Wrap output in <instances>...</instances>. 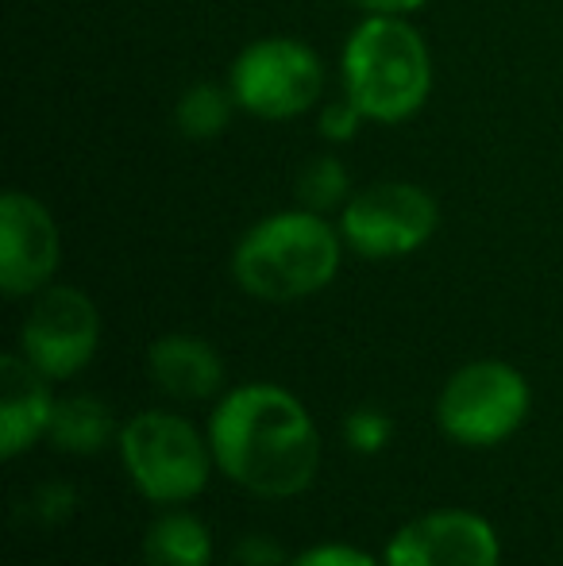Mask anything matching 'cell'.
I'll return each instance as SVG.
<instances>
[{
  "label": "cell",
  "mask_w": 563,
  "mask_h": 566,
  "mask_svg": "<svg viewBox=\"0 0 563 566\" xmlns=\"http://www.w3.org/2000/svg\"><path fill=\"white\" fill-rule=\"evenodd\" d=\"M363 127H367V116H363V108L347 93H336V97L321 101V108H316V135L324 143H332V147L352 143Z\"/></svg>",
  "instance_id": "cell-17"
},
{
  "label": "cell",
  "mask_w": 563,
  "mask_h": 566,
  "mask_svg": "<svg viewBox=\"0 0 563 566\" xmlns=\"http://www.w3.org/2000/svg\"><path fill=\"white\" fill-rule=\"evenodd\" d=\"M74 505H77V493L62 482H46L43 490H35V497H31V509H35L39 521H46V524L66 521V516L74 513Z\"/></svg>",
  "instance_id": "cell-20"
},
{
  "label": "cell",
  "mask_w": 563,
  "mask_h": 566,
  "mask_svg": "<svg viewBox=\"0 0 563 566\" xmlns=\"http://www.w3.org/2000/svg\"><path fill=\"white\" fill-rule=\"evenodd\" d=\"M502 544L487 516L436 509L402 524L386 544V566H498Z\"/></svg>",
  "instance_id": "cell-10"
},
{
  "label": "cell",
  "mask_w": 563,
  "mask_h": 566,
  "mask_svg": "<svg viewBox=\"0 0 563 566\" xmlns=\"http://www.w3.org/2000/svg\"><path fill=\"white\" fill-rule=\"evenodd\" d=\"M359 15H417L428 0H344Z\"/></svg>",
  "instance_id": "cell-21"
},
{
  "label": "cell",
  "mask_w": 563,
  "mask_h": 566,
  "mask_svg": "<svg viewBox=\"0 0 563 566\" xmlns=\"http://www.w3.org/2000/svg\"><path fill=\"white\" fill-rule=\"evenodd\" d=\"M143 563L147 566H209L212 536L197 516L163 513L143 536Z\"/></svg>",
  "instance_id": "cell-13"
},
{
  "label": "cell",
  "mask_w": 563,
  "mask_h": 566,
  "mask_svg": "<svg viewBox=\"0 0 563 566\" xmlns=\"http://www.w3.org/2000/svg\"><path fill=\"white\" fill-rule=\"evenodd\" d=\"M352 193H355L352 174L329 150L309 158L298 170V181H293V201L309 212H321V217H340V209H344Z\"/></svg>",
  "instance_id": "cell-16"
},
{
  "label": "cell",
  "mask_w": 563,
  "mask_h": 566,
  "mask_svg": "<svg viewBox=\"0 0 563 566\" xmlns=\"http://www.w3.org/2000/svg\"><path fill=\"white\" fill-rule=\"evenodd\" d=\"M290 566H386L375 555L359 552L352 544H316L309 552H301Z\"/></svg>",
  "instance_id": "cell-19"
},
{
  "label": "cell",
  "mask_w": 563,
  "mask_h": 566,
  "mask_svg": "<svg viewBox=\"0 0 563 566\" xmlns=\"http://www.w3.org/2000/svg\"><path fill=\"white\" fill-rule=\"evenodd\" d=\"M347 251L386 262L417 254L440 228V205L417 181L386 178L359 186L336 217Z\"/></svg>",
  "instance_id": "cell-7"
},
{
  "label": "cell",
  "mask_w": 563,
  "mask_h": 566,
  "mask_svg": "<svg viewBox=\"0 0 563 566\" xmlns=\"http://www.w3.org/2000/svg\"><path fill=\"white\" fill-rule=\"evenodd\" d=\"M209 448L217 467L259 497H298L321 467L313 417L274 381H251L220 397L209 417Z\"/></svg>",
  "instance_id": "cell-1"
},
{
  "label": "cell",
  "mask_w": 563,
  "mask_h": 566,
  "mask_svg": "<svg viewBox=\"0 0 563 566\" xmlns=\"http://www.w3.org/2000/svg\"><path fill=\"white\" fill-rule=\"evenodd\" d=\"M236 108L263 124H290L316 113L329 90L324 59L298 35H259L228 66Z\"/></svg>",
  "instance_id": "cell-4"
},
{
  "label": "cell",
  "mask_w": 563,
  "mask_h": 566,
  "mask_svg": "<svg viewBox=\"0 0 563 566\" xmlns=\"http://www.w3.org/2000/svg\"><path fill=\"white\" fill-rule=\"evenodd\" d=\"M344 251L347 243L336 220L293 205L243 231L232 247V282L256 301L290 305L329 290Z\"/></svg>",
  "instance_id": "cell-3"
},
{
  "label": "cell",
  "mask_w": 563,
  "mask_h": 566,
  "mask_svg": "<svg viewBox=\"0 0 563 566\" xmlns=\"http://www.w3.org/2000/svg\"><path fill=\"white\" fill-rule=\"evenodd\" d=\"M62 266V231L54 212L28 189L0 197V290L4 297H35Z\"/></svg>",
  "instance_id": "cell-9"
},
{
  "label": "cell",
  "mask_w": 563,
  "mask_h": 566,
  "mask_svg": "<svg viewBox=\"0 0 563 566\" xmlns=\"http://www.w3.org/2000/svg\"><path fill=\"white\" fill-rule=\"evenodd\" d=\"M46 374H39L20 350L0 358V454L15 459L35 440L51 432L54 397L46 389Z\"/></svg>",
  "instance_id": "cell-11"
},
{
  "label": "cell",
  "mask_w": 563,
  "mask_h": 566,
  "mask_svg": "<svg viewBox=\"0 0 563 566\" xmlns=\"http://www.w3.org/2000/svg\"><path fill=\"white\" fill-rule=\"evenodd\" d=\"M347 443H352V451L359 454H378L390 443V417L378 409H355L352 417H347Z\"/></svg>",
  "instance_id": "cell-18"
},
{
  "label": "cell",
  "mask_w": 563,
  "mask_h": 566,
  "mask_svg": "<svg viewBox=\"0 0 563 566\" xmlns=\"http://www.w3.org/2000/svg\"><path fill=\"white\" fill-rule=\"evenodd\" d=\"M240 563L243 566H282V552L271 539H243Z\"/></svg>",
  "instance_id": "cell-22"
},
{
  "label": "cell",
  "mask_w": 563,
  "mask_h": 566,
  "mask_svg": "<svg viewBox=\"0 0 563 566\" xmlns=\"http://www.w3.org/2000/svg\"><path fill=\"white\" fill-rule=\"evenodd\" d=\"M101 343V313L93 297L77 285H46L31 297V308L20 324V355L46 374L66 381L93 363Z\"/></svg>",
  "instance_id": "cell-8"
},
{
  "label": "cell",
  "mask_w": 563,
  "mask_h": 566,
  "mask_svg": "<svg viewBox=\"0 0 563 566\" xmlns=\"http://www.w3.org/2000/svg\"><path fill=\"white\" fill-rule=\"evenodd\" d=\"M240 113L236 108V97L228 90V82H194L178 93L174 101V127H178L181 139L194 143H209L220 139V135L232 127V116Z\"/></svg>",
  "instance_id": "cell-15"
},
{
  "label": "cell",
  "mask_w": 563,
  "mask_h": 566,
  "mask_svg": "<svg viewBox=\"0 0 563 566\" xmlns=\"http://www.w3.org/2000/svg\"><path fill=\"white\" fill-rule=\"evenodd\" d=\"M529 417V381L502 358H475L459 366L440 389L436 420L444 436L463 448H494L510 440Z\"/></svg>",
  "instance_id": "cell-6"
},
{
  "label": "cell",
  "mask_w": 563,
  "mask_h": 566,
  "mask_svg": "<svg viewBox=\"0 0 563 566\" xmlns=\"http://www.w3.org/2000/svg\"><path fill=\"white\" fill-rule=\"evenodd\" d=\"M121 459L136 490L155 505H186L209 485L212 448L189 420L163 409L132 417L121 432Z\"/></svg>",
  "instance_id": "cell-5"
},
{
  "label": "cell",
  "mask_w": 563,
  "mask_h": 566,
  "mask_svg": "<svg viewBox=\"0 0 563 566\" xmlns=\"http://www.w3.org/2000/svg\"><path fill=\"white\" fill-rule=\"evenodd\" d=\"M147 374L166 397H178V401H205V397H217V389L225 386L220 355L205 339L186 336V332L150 343Z\"/></svg>",
  "instance_id": "cell-12"
},
{
  "label": "cell",
  "mask_w": 563,
  "mask_h": 566,
  "mask_svg": "<svg viewBox=\"0 0 563 566\" xmlns=\"http://www.w3.org/2000/svg\"><path fill=\"white\" fill-rule=\"evenodd\" d=\"M113 409L97 397H66L54 405V420L46 440L70 454H97L113 440Z\"/></svg>",
  "instance_id": "cell-14"
},
{
  "label": "cell",
  "mask_w": 563,
  "mask_h": 566,
  "mask_svg": "<svg viewBox=\"0 0 563 566\" xmlns=\"http://www.w3.org/2000/svg\"><path fill=\"white\" fill-rule=\"evenodd\" d=\"M432 46L414 15H359L340 46V93L355 101L367 124L398 127L432 97Z\"/></svg>",
  "instance_id": "cell-2"
}]
</instances>
